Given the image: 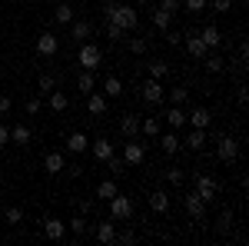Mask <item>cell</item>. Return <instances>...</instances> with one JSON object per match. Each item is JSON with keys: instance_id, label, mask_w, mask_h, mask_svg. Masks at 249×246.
Masks as SVG:
<instances>
[{"instance_id": "33", "label": "cell", "mask_w": 249, "mask_h": 246, "mask_svg": "<svg viewBox=\"0 0 249 246\" xmlns=\"http://www.w3.org/2000/svg\"><path fill=\"white\" fill-rule=\"evenodd\" d=\"M120 94H123L120 76H107V80H103V96H120Z\"/></svg>"}, {"instance_id": "21", "label": "cell", "mask_w": 249, "mask_h": 246, "mask_svg": "<svg viewBox=\"0 0 249 246\" xmlns=\"http://www.w3.org/2000/svg\"><path fill=\"white\" fill-rule=\"evenodd\" d=\"M183 147H190V150H203V147H206V130H196V127H193L190 136L183 140Z\"/></svg>"}, {"instance_id": "32", "label": "cell", "mask_w": 249, "mask_h": 246, "mask_svg": "<svg viewBox=\"0 0 249 246\" xmlns=\"http://www.w3.org/2000/svg\"><path fill=\"white\" fill-rule=\"evenodd\" d=\"M10 140H14L17 147H27V143H30V127H23V123H17V127L10 130Z\"/></svg>"}, {"instance_id": "34", "label": "cell", "mask_w": 249, "mask_h": 246, "mask_svg": "<svg viewBox=\"0 0 249 246\" xmlns=\"http://www.w3.org/2000/svg\"><path fill=\"white\" fill-rule=\"evenodd\" d=\"M166 74H170V63H166V60H153V63H150V76H153V80H163Z\"/></svg>"}, {"instance_id": "10", "label": "cell", "mask_w": 249, "mask_h": 246, "mask_svg": "<svg viewBox=\"0 0 249 246\" xmlns=\"http://www.w3.org/2000/svg\"><path fill=\"white\" fill-rule=\"evenodd\" d=\"M163 96H166V90H163V83L150 76V80L143 83V100H146V103L153 107V103H163Z\"/></svg>"}, {"instance_id": "7", "label": "cell", "mask_w": 249, "mask_h": 246, "mask_svg": "<svg viewBox=\"0 0 249 246\" xmlns=\"http://www.w3.org/2000/svg\"><path fill=\"white\" fill-rule=\"evenodd\" d=\"M57 50H60V40H57V34L43 30V34L37 37V54H40V57H57Z\"/></svg>"}, {"instance_id": "37", "label": "cell", "mask_w": 249, "mask_h": 246, "mask_svg": "<svg viewBox=\"0 0 249 246\" xmlns=\"http://www.w3.org/2000/svg\"><path fill=\"white\" fill-rule=\"evenodd\" d=\"M183 7H186L190 14H199V10H206V7H210V0H183Z\"/></svg>"}, {"instance_id": "16", "label": "cell", "mask_w": 249, "mask_h": 246, "mask_svg": "<svg viewBox=\"0 0 249 246\" xmlns=\"http://www.w3.org/2000/svg\"><path fill=\"white\" fill-rule=\"evenodd\" d=\"M163 120H166V123H170L173 130H183V127H186V110H183V107H176V103H173L170 110H166V114H163Z\"/></svg>"}, {"instance_id": "46", "label": "cell", "mask_w": 249, "mask_h": 246, "mask_svg": "<svg viewBox=\"0 0 249 246\" xmlns=\"http://www.w3.org/2000/svg\"><path fill=\"white\" fill-rule=\"evenodd\" d=\"M160 7H163V10H170V14H176V10L183 7V0H160Z\"/></svg>"}, {"instance_id": "29", "label": "cell", "mask_w": 249, "mask_h": 246, "mask_svg": "<svg viewBox=\"0 0 249 246\" xmlns=\"http://www.w3.org/2000/svg\"><path fill=\"white\" fill-rule=\"evenodd\" d=\"M170 23H173V14H170V10H163V7H156V10H153V27H156V30H170Z\"/></svg>"}, {"instance_id": "18", "label": "cell", "mask_w": 249, "mask_h": 246, "mask_svg": "<svg viewBox=\"0 0 249 246\" xmlns=\"http://www.w3.org/2000/svg\"><path fill=\"white\" fill-rule=\"evenodd\" d=\"M183 40H186V50H190V57L203 60L206 54H210V47L203 43V37H199V34H196V37H183Z\"/></svg>"}, {"instance_id": "9", "label": "cell", "mask_w": 249, "mask_h": 246, "mask_svg": "<svg viewBox=\"0 0 249 246\" xmlns=\"http://www.w3.org/2000/svg\"><path fill=\"white\" fill-rule=\"evenodd\" d=\"M43 236H47V240H53V243L63 240V236H67V223L57 220V216H47V220H43Z\"/></svg>"}, {"instance_id": "47", "label": "cell", "mask_w": 249, "mask_h": 246, "mask_svg": "<svg viewBox=\"0 0 249 246\" xmlns=\"http://www.w3.org/2000/svg\"><path fill=\"white\" fill-rule=\"evenodd\" d=\"M133 240H136L133 229H123V233H116V243H133Z\"/></svg>"}, {"instance_id": "35", "label": "cell", "mask_w": 249, "mask_h": 246, "mask_svg": "<svg viewBox=\"0 0 249 246\" xmlns=\"http://www.w3.org/2000/svg\"><path fill=\"white\" fill-rule=\"evenodd\" d=\"M186 96H190V90H186V87H176V90H170V100L176 103V107H183V103H186Z\"/></svg>"}, {"instance_id": "50", "label": "cell", "mask_w": 249, "mask_h": 246, "mask_svg": "<svg viewBox=\"0 0 249 246\" xmlns=\"http://www.w3.org/2000/svg\"><path fill=\"white\" fill-rule=\"evenodd\" d=\"M93 207H96L93 200H83V203H80V213H83V216H87V213H93Z\"/></svg>"}, {"instance_id": "20", "label": "cell", "mask_w": 249, "mask_h": 246, "mask_svg": "<svg viewBox=\"0 0 249 246\" xmlns=\"http://www.w3.org/2000/svg\"><path fill=\"white\" fill-rule=\"evenodd\" d=\"M87 110H90V114L93 116H100V114H107V96L103 94H87Z\"/></svg>"}, {"instance_id": "5", "label": "cell", "mask_w": 249, "mask_h": 246, "mask_svg": "<svg viewBox=\"0 0 249 246\" xmlns=\"http://www.w3.org/2000/svg\"><path fill=\"white\" fill-rule=\"evenodd\" d=\"M126 167H140L143 160H146V147L143 143H133V140H126L123 143V156H120Z\"/></svg>"}, {"instance_id": "43", "label": "cell", "mask_w": 249, "mask_h": 246, "mask_svg": "<svg viewBox=\"0 0 249 246\" xmlns=\"http://www.w3.org/2000/svg\"><path fill=\"white\" fill-rule=\"evenodd\" d=\"M213 10H216V14H230L232 0H213Z\"/></svg>"}, {"instance_id": "14", "label": "cell", "mask_w": 249, "mask_h": 246, "mask_svg": "<svg viewBox=\"0 0 249 246\" xmlns=\"http://www.w3.org/2000/svg\"><path fill=\"white\" fill-rule=\"evenodd\" d=\"M43 170L50 173V176L63 173L67 170V156H63V153H47V156H43Z\"/></svg>"}, {"instance_id": "28", "label": "cell", "mask_w": 249, "mask_h": 246, "mask_svg": "<svg viewBox=\"0 0 249 246\" xmlns=\"http://www.w3.org/2000/svg\"><path fill=\"white\" fill-rule=\"evenodd\" d=\"M140 130L146 133V136H150V140H156V136H160V116H146V120H140Z\"/></svg>"}, {"instance_id": "26", "label": "cell", "mask_w": 249, "mask_h": 246, "mask_svg": "<svg viewBox=\"0 0 249 246\" xmlns=\"http://www.w3.org/2000/svg\"><path fill=\"white\" fill-rule=\"evenodd\" d=\"M53 20H57L60 27L73 23V7H70V3H57V10H53Z\"/></svg>"}, {"instance_id": "23", "label": "cell", "mask_w": 249, "mask_h": 246, "mask_svg": "<svg viewBox=\"0 0 249 246\" xmlns=\"http://www.w3.org/2000/svg\"><path fill=\"white\" fill-rule=\"evenodd\" d=\"M203 67H206V74H223L226 70V60L219 57V54H206L203 57Z\"/></svg>"}, {"instance_id": "12", "label": "cell", "mask_w": 249, "mask_h": 246, "mask_svg": "<svg viewBox=\"0 0 249 246\" xmlns=\"http://www.w3.org/2000/svg\"><path fill=\"white\" fill-rule=\"evenodd\" d=\"M186 123H190V127H196V130H206V127L213 123V114L206 110V107H193L190 114H186Z\"/></svg>"}, {"instance_id": "13", "label": "cell", "mask_w": 249, "mask_h": 246, "mask_svg": "<svg viewBox=\"0 0 249 246\" xmlns=\"http://www.w3.org/2000/svg\"><path fill=\"white\" fill-rule=\"evenodd\" d=\"M156 140H160V150L166 153V156H176V153H179V147H183V140L176 136V130H173V133H160Z\"/></svg>"}, {"instance_id": "44", "label": "cell", "mask_w": 249, "mask_h": 246, "mask_svg": "<svg viewBox=\"0 0 249 246\" xmlns=\"http://www.w3.org/2000/svg\"><path fill=\"white\" fill-rule=\"evenodd\" d=\"M230 227H232V213L226 209V213L219 216V233H230Z\"/></svg>"}, {"instance_id": "6", "label": "cell", "mask_w": 249, "mask_h": 246, "mask_svg": "<svg viewBox=\"0 0 249 246\" xmlns=\"http://www.w3.org/2000/svg\"><path fill=\"white\" fill-rule=\"evenodd\" d=\"M216 156H219L223 163H236V156H239V143H236L232 136H219V143H216Z\"/></svg>"}, {"instance_id": "38", "label": "cell", "mask_w": 249, "mask_h": 246, "mask_svg": "<svg viewBox=\"0 0 249 246\" xmlns=\"http://www.w3.org/2000/svg\"><path fill=\"white\" fill-rule=\"evenodd\" d=\"M50 90H57V80H53L50 74H43L40 76V94H50Z\"/></svg>"}, {"instance_id": "45", "label": "cell", "mask_w": 249, "mask_h": 246, "mask_svg": "<svg viewBox=\"0 0 249 246\" xmlns=\"http://www.w3.org/2000/svg\"><path fill=\"white\" fill-rule=\"evenodd\" d=\"M130 50H133V54H146V40L133 37V40H130Z\"/></svg>"}, {"instance_id": "48", "label": "cell", "mask_w": 249, "mask_h": 246, "mask_svg": "<svg viewBox=\"0 0 249 246\" xmlns=\"http://www.w3.org/2000/svg\"><path fill=\"white\" fill-rule=\"evenodd\" d=\"M107 37H110V40H123V30L113 27V23H107Z\"/></svg>"}, {"instance_id": "15", "label": "cell", "mask_w": 249, "mask_h": 246, "mask_svg": "<svg viewBox=\"0 0 249 246\" xmlns=\"http://www.w3.org/2000/svg\"><path fill=\"white\" fill-rule=\"evenodd\" d=\"M120 133H123L126 140H133L136 133H140V116L136 114H123L120 116Z\"/></svg>"}, {"instance_id": "54", "label": "cell", "mask_w": 249, "mask_h": 246, "mask_svg": "<svg viewBox=\"0 0 249 246\" xmlns=\"http://www.w3.org/2000/svg\"><path fill=\"white\" fill-rule=\"evenodd\" d=\"M10 3H17V0H10Z\"/></svg>"}, {"instance_id": "4", "label": "cell", "mask_w": 249, "mask_h": 246, "mask_svg": "<svg viewBox=\"0 0 249 246\" xmlns=\"http://www.w3.org/2000/svg\"><path fill=\"white\" fill-rule=\"evenodd\" d=\"M183 203H186V213H190L196 223H206V200H203L196 189H193V193H186V200H183Z\"/></svg>"}, {"instance_id": "17", "label": "cell", "mask_w": 249, "mask_h": 246, "mask_svg": "<svg viewBox=\"0 0 249 246\" xmlns=\"http://www.w3.org/2000/svg\"><path fill=\"white\" fill-rule=\"evenodd\" d=\"M90 150H93V160H96V163H107V160H110V156L116 153V147L110 143V140H96Z\"/></svg>"}, {"instance_id": "31", "label": "cell", "mask_w": 249, "mask_h": 246, "mask_svg": "<svg viewBox=\"0 0 249 246\" xmlns=\"http://www.w3.org/2000/svg\"><path fill=\"white\" fill-rule=\"evenodd\" d=\"M90 34H93V23H90V20H77L73 30H70V37H73V40H87Z\"/></svg>"}, {"instance_id": "30", "label": "cell", "mask_w": 249, "mask_h": 246, "mask_svg": "<svg viewBox=\"0 0 249 246\" xmlns=\"http://www.w3.org/2000/svg\"><path fill=\"white\" fill-rule=\"evenodd\" d=\"M199 37H203V43H206V47H210V50H216V47H219V43H223V37H219V30H216V27H203V34H199Z\"/></svg>"}, {"instance_id": "52", "label": "cell", "mask_w": 249, "mask_h": 246, "mask_svg": "<svg viewBox=\"0 0 249 246\" xmlns=\"http://www.w3.org/2000/svg\"><path fill=\"white\" fill-rule=\"evenodd\" d=\"M179 40H183V37H179V34H166V43H170V47H176Z\"/></svg>"}, {"instance_id": "2", "label": "cell", "mask_w": 249, "mask_h": 246, "mask_svg": "<svg viewBox=\"0 0 249 246\" xmlns=\"http://www.w3.org/2000/svg\"><path fill=\"white\" fill-rule=\"evenodd\" d=\"M77 63H80V70H96L103 63V50L96 43H83L80 54H77Z\"/></svg>"}, {"instance_id": "25", "label": "cell", "mask_w": 249, "mask_h": 246, "mask_svg": "<svg viewBox=\"0 0 249 246\" xmlns=\"http://www.w3.org/2000/svg\"><path fill=\"white\" fill-rule=\"evenodd\" d=\"M116 193H120V187H116L113 180H103V183H96V200H113Z\"/></svg>"}, {"instance_id": "40", "label": "cell", "mask_w": 249, "mask_h": 246, "mask_svg": "<svg viewBox=\"0 0 249 246\" xmlns=\"http://www.w3.org/2000/svg\"><path fill=\"white\" fill-rule=\"evenodd\" d=\"M166 180H170L173 187H179V183H183V170H179V167H170V170H166Z\"/></svg>"}, {"instance_id": "11", "label": "cell", "mask_w": 249, "mask_h": 246, "mask_svg": "<svg viewBox=\"0 0 249 246\" xmlns=\"http://www.w3.org/2000/svg\"><path fill=\"white\" fill-rule=\"evenodd\" d=\"M93 236H96V243H116V220H100Z\"/></svg>"}, {"instance_id": "24", "label": "cell", "mask_w": 249, "mask_h": 246, "mask_svg": "<svg viewBox=\"0 0 249 246\" xmlns=\"http://www.w3.org/2000/svg\"><path fill=\"white\" fill-rule=\"evenodd\" d=\"M77 90H80V94H83V96H87V94H93V90H96V80H93V70H83V74L77 76Z\"/></svg>"}, {"instance_id": "19", "label": "cell", "mask_w": 249, "mask_h": 246, "mask_svg": "<svg viewBox=\"0 0 249 246\" xmlns=\"http://www.w3.org/2000/svg\"><path fill=\"white\" fill-rule=\"evenodd\" d=\"M150 209H153V213H166V209H170L166 189H153V193H150Z\"/></svg>"}, {"instance_id": "27", "label": "cell", "mask_w": 249, "mask_h": 246, "mask_svg": "<svg viewBox=\"0 0 249 246\" xmlns=\"http://www.w3.org/2000/svg\"><path fill=\"white\" fill-rule=\"evenodd\" d=\"M67 107H70L67 94H63V90H50V110H53V114H63Z\"/></svg>"}, {"instance_id": "1", "label": "cell", "mask_w": 249, "mask_h": 246, "mask_svg": "<svg viewBox=\"0 0 249 246\" xmlns=\"http://www.w3.org/2000/svg\"><path fill=\"white\" fill-rule=\"evenodd\" d=\"M103 14H107V23L120 27L123 34H126V30H136V23H140V14H136L130 3H107Z\"/></svg>"}, {"instance_id": "36", "label": "cell", "mask_w": 249, "mask_h": 246, "mask_svg": "<svg viewBox=\"0 0 249 246\" xmlns=\"http://www.w3.org/2000/svg\"><path fill=\"white\" fill-rule=\"evenodd\" d=\"M3 216H7V223H14V227H17V223H23V209H20V207H7V213H3Z\"/></svg>"}, {"instance_id": "41", "label": "cell", "mask_w": 249, "mask_h": 246, "mask_svg": "<svg viewBox=\"0 0 249 246\" xmlns=\"http://www.w3.org/2000/svg\"><path fill=\"white\" fill-rule=\"evenodd\" d=\"M40 110H43V103H40V96H30V100H27V114H30V116H37Z\"/></svg>"}, {"instance_id": "51", "label": "cell", "mask_w": 249, "mask_h": 246, "mask_svg": "<svg viewBox=\"0 0 249 246\" xmlns=\"http://www.w3.org/2000/svg\"><path fill=\"white\" fill-rule=\"evenodd\" d=\"M7 143H10V130H7V127H0V147H7Z\"/></svg>"}, {"instance_id": "42", "label": "cell", "mask_w": 249, "mask_h": 246, "mask_svg": "<svg viewBox=\"0 0 249 246\" xmlns=\"http://www.w3.org/2000/svg\"><path fill=\"white\" fill-rule=\"evenodd\" d=\"M107 167H110V173H123V167H126V163H123V160H120V156H110V160H107Z\"/></svg>"}, {"instance_id": "49", "label": "cell", "mask_w": 249, "mask_h": 246, "mask_svg": "<svg viewBox=\"0 0 249 246\" xmlns=\"http://www.w3.org/2000/svg\"><path fill=\"white\" fill-rule=\"evenodd\" d=\"M10 107H14V100L7 94H0V114H10Z\"/></svg>"}, {"instance_id": "39", "label": "cell", "mask_w": 249, "mask_h": 246, "mask_svg": "<svg viewBox=\"0 0 249 246\" xmlns=\"http://www.w3.org/2000/svg\"><path fill=\"white\" fill-rule=\"evenodd\" d=\"M70 229H73L77 236H83V233H87V216H73V220H70Z\"/></svg>"}, {"instance_id": "8", "label": "cell", "mask_w": 249, "mask_h": 246, "mask_svg": "<svg viewBox=\"0 0 249 246\" xmlns=\"http://www.w3.org/2000/svg\"><path fill=\"white\" fill-rule=\"evenodd\" d=\"M216 189H219V183H216V176H210V173H199L196 176V193L210 203L213 196H216Z\"/></svg>"}, {"instance_id": "3", "label": "cell", "mask_w": 249, "mask_h": 246, "mask_svg": "<svg viewBox=\"0 0 249 246\" xmlns=\"http://www.w3.org/2000/svg\"><path fill=\"white\" fill-rule=\"evenodd\" d=\"M107 203H110V220H130L133 216V200L123 196V193H116L113 200H107Z\"/></svg>"}, {"instance_id": "53", "label": "cell", "mask_w": 249, "mask_h": 246, "mask_svg": "<svg viewBox=\"0 0 249 246\" xmlns=\"http://www.w3.org/2000/svg\"><path fill=\"white\" fill-rule=\"evenodd\" d=\"M136 3H150V0H136Z\"/></svg>"}, {"instance_id": "22", "label": "cell", "mask_w": 249, "mask_h": 246, "mask_svg": "<svg viewBox=\"0 0 249 246\" xmlns=\"http://www.w3.org/2000/svg\"><path fill=\"white\" fill-rule=\"evenodd\" d=\"M67 147H70V153H83L90 150V140H87V133H70V140H67Z\"/></svg>"}]
</instances>
